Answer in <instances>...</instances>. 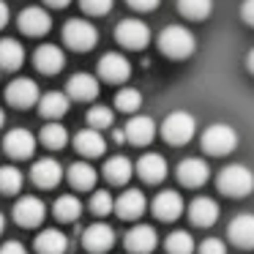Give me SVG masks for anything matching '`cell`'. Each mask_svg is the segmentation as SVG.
<instances>
[{
	"label": "cell",
	"instance_id": "obj_15",
	"mask_svg": "<svg viewBox=\"0 0 254 254\" xmlns=\"http://www.w3.org/2000/svg\"><path fill=\"white\" fill-rule=\"evenodd\" d=\"M145 208H148V202H145V194L139 191V189H128V191H123L121 197L115 199V213L126 221L139 219V216L145 213Z\"/></svg>",
	"mask_w": 254,
	"mask_h": 254
},
{
	"label": "cell",
	"instance_id": "obj_47",
	"mask_svg": "<svg viewBox=\"0 0 254 254\" xmlns=\"http://www.w3.org/2000/svg\"><path fill=\"white\" fill-rule=\"evenodd\" d=\"M3 121H6V115H3V110H0V128H3Z\"/></svg>",
	"mask_w": 254,
	"mask_h": 254
},
{
	"label": "cell",
	"instance_id": "obj_18",
	"mask_svg": "<svg viewBox=\"0 0 254 254\" xmlns=\"http://www.w3.org/2000/svg\"><path fill=\"white\" fill-rule=\"evenodd\" d=\"M50 28H52V19L44 8L30 6L19 14V30H22L25 36H44Z\"/></svg>",
	"mask_w": 254,
	"mask_h": 254
},
{
	"label": "cell",
	"instance_id": "obj_35",
	"mask_svg": "<svg viewBox=\"0 0 254 254\" xmlns=\"http://www.w3.org/2000/svg\"><path fill=\"white\" fill-rule=\"evenodd\" d=\"M139 104H142V93H139V90H134V88L118 90L115 107H118L121 112H134V110H139Z\"/></svg>",
	"mask_w": 254,
	"mask_h": 254
},
{
	"label": "cell",
	"instance_id": "obj_14",
	"mask_svg": "<svg viewBox=\"0 0 254 254\" xmlns=\"http://www.w3.org/2000/svg\"><path fill=\"white\" fill-rule=\"evenodd\" d=\"M74 148L85 156V159H96V156H104L107 150V139L101 137V128H82V131L74 134Z\"/></svg>",
	"mask_w": 254,
	"mask_h": 254
},
{
	"label": "cell",
	"instance_id": "obj_27",
	"mask_svg": "<svg viewBox=\"0 0 254 254\" xmlns=\"http://www.w3.org/2000/svg\"><path fill=\"white\" fill-rule=\"evenodd\" d=\"M134 175V164L131 159H126V156H112V159H107L104 164V178L110 183H115V186H123V183H128Z\"/></svg>",
	"mask_w": 254,
	"mask_h": 254
},
{
	"label": "cell",
	"instance_id": "obj_16",
	"mask_svg": "<svg viewBox=\"0 0 254 254\" xmlns=\"http://www.w3.org/2000/svg\"><path fill=\"white\" fill-rule=\"evenodd\" d=\"M30 178L39 189H55L63 181V167L55 159H39L30 170Z\"/></svg>",
	"mask_w": 254,
	"mask_h": 254
},
{
	"label": "cell",
	"instance_id": "obj_29",
	"mask_svg": "<svg viewBox=\"0 0 254 254\" xmlns=\"http://www.w3.org/2000/svg\"><path fill=\"white\" fill-rule=\"evenodd\" d=\"M68 183H71L74 189H79V191H90L93 183H96V170L88 161H74V164L68 167Z\"/></svg>",
	"mask_w": 254,
	"mask_h": 254
},
{
	"label": "cell",
	"instance_id": "obj_42",
	"mask_svg": "<svg viewBox=\"0 0 254 254\" xmlns=\"http://www.w3.org/2000/svg\"><path fill=\"white\" fill-rule=\"evenodd\" d=\"M241 17H243V22L254 25V0H243V6H241Z\"/></svg>",
	"mask_w": 254,
	"mask_h": 254
},
{
	"label": "cell",
	"instance_id": "obj_6",
	"mask_svg": "<svg viewBox=\"0 0 254 254\" xmlns=\"http://www.w3.org/2000/svg\"><path fill=\"white\" fill-rule=\"evenodd\" d=\"M115 39L126 50H145L150 41V28L139 19H123L115 28Z\"/></svg>",
	"mask_w": 254,
	"mask_h": 254
},
{
	"label": "cell",
	"instance_id": "obj_36",
	"mask_svg": "<svg viewBox=\"0 0 254 254\" xmlns=\"http://www.w3.org/2000/svg\"><path fill=\"white\" fill-rule=\"evenodd\" d=\"M90 210H93L96 216H107L115 210V199H112L110 191H104V189H99V191H93V197H90Z\"/></svg>",
	"mask_w": 254,
	"mask_h": 254
},
{
	"label": "cell",
	"instance_id": "obj_10",
	"mask_svg": "<svg viewBox=\"0 0 254 254\" xmlns=\"http://www.w3.org/2000/svg\"><path fill=\"white\" fill-rule=\"evenodd\" d=\"M44 216H47V205L39 197L28 194V197L17 199V205H14V221L19 227H39L44 221Z\"/></svg>",
	"mask_w": 254,
	"mask_h": 254
},
{
	"label": "cell",
	"instance_id": "obj_5",
	"mask_svg": "<svg viewBox=\"0 0 254 254\" xmlns=\"http://www.w3.org/2000/svg\"><path fill=\"white\" fill-rule=\"evenodd\" d=\"M194 131H197V121H194V115H189V112H170L167 115V121L161 123V134H164V139L170 145H186L189 139L194 137Z\"/></svg>",
	"mask_w": 254,
	"mask_h": 254
},
{
	"label": "cell",
	"instance_id": "obj_37",
	"mask_svg": "<svg viewBox=\"0 0 254 254\" xmlns=\"http://www.w3.org/2000/svg\"><path fill=\"white\" fill-rule=\"evenodd\" d=\"M112 118H115V115H112V110H110V107H90V112H88V123H90V126H93V128H110L112 126Z\"/></svg>",
	"mask_w": 254,
	"mask_h": 254
},
{
	"label": "cell",
	"instance_id": "obj_13",
	"mask_svg": "<svg viewBox=\"0 0 254 254\" xmlns=\"http://www.w3.org/2000/svg\"><path fill=\"white\" fill-rule=\"evenodd\" d=\"M153 216L161 221H175L178 216L183 213V199L178 191H172V189H167V191H159L153 197Z\"/></svg>",
	"mask_w": 254,
	"mask_h": 254
},
{
	"label": "cell",
	"instance_id": "obj_7",
	"mask_svg": "<svg viewBox=\"0 0 254 254\" xmlns=\"http://www.w3.org/2000/svg\"><path fill=\"white\" fill-rule=\"evenodd\" d=\"M6 99H8V104L17 107V110H28L36 101H41V93H39V85H36L33 79L19 77L6 88Z\"/></svg>",
	"mask_w": 254,
	"mask_h": 254
},
{
	"label": "cell",
	"instance_id": "obj_28",
	"mask_svg": "<svg viewBox=\"0 0 254 254\" xmlns=\"http://www.w3.org/2000/svg\"><path fill=\"white\" fill-rule=\"evenodd\" d=\"M25 63V50L14 39H0V68L3 71H17Z\"/></svg>",
	"mask_w": 254,
	"mask_h": 254
},
{
	"label": "cell",
	"instance_id": "obj_40",
	"mask_svg": "<svg viewBox=\"0 0 254 254\" xmlns=\"http://www.w3.org/2000/svg\"><path fill=\"white\" fill-rule=\"evenodd\" d=\"M0 254H28V249H25L19 241H6L3 246H0Z\"/></svg>",
	"mask_w": 254,
	"mask_h": 254
},
{
	"label": "cell",
	"instance_id": "obj_11",
	"mask_svg": "<svg viewBox=\"0 0 254 254\" xmlns=\"http://www.w3.org/2000/svg\"><path fill=\"white\" fill-rule=\"evenodd\" d=\"M123 243H126V249L131 254H150L159 246V235H156V230L150 224H134L131 230L126 232Z\"/></svg>",
	"mask_w": 254,
	"mask_h": 254
},
{
	"label": "cell",
	"instance_id": "obj_24",
	"mask_svg": "<svg viewBox=\"0 0 254 254\" xmlns=\"http://www.w3.org/2000/svg\"><path fill=\"white\" fill-rule=\"evenodd\" d=\"M33 246L39 254H66L68 252V238H66V232L55 230V227H47V230L39 232Z\"/></svg>",
	"mask_w": 254,
	"mask_h": 254
},
{
	"label": "cell",
	"instance_id": "obj_45",
	"mask_svg": "<svg viewBox=\"0 0 254 254\" xmlns=\"http://www.w3.org/2000/svg\"><path fill=\"white\" fill-rule=\"evenodd\" d=\"M246 66H249V71H252V74H254V50H252V52H249V58H246Z\"/></svg>",
	"mask_w": 254,
	"mask_h": 254
},
{
	"label": "cell",
	"instance_id": "obj_34",
	"mask_svg": "<svg viewBox=\"0 0 254 254\" xmlns=\"http://www.w3.org/2000/svg\"><path fill=\"white\" fill-rule=\"evenodd\" d=\"M22 172L17 170L14 164L0 167V194H17L22 189Z\"/></svg>",
	"mask_w": 254,
	"mask_h": 254
},
{
	"label": "cell",
	"instance_id": "obj_43",
	"mask_svg": "<svg viewBox=\"0 0 254 254\" xmlns=\"http://www.w3.org/2000/svg\"><path fill=\"white\" fill-rule=\"evenodd\" d=\"M6 22H8V6L0 0V28H6Z\"/></svg>",
	"mask_w": 254,
	"mask_h": 254
},
{
	"label": "cell",
	"instance_id": "obj_33",
	"mask_svg": "<svg viewBox=\"0 0 254 254\" xmlns=\"http://www.w3.org/2000/svg\"><path fill=\"white\" fill-rule=\"evenodd\" d=\"M178 11L189 19H205L213 11V0H178Z\"/></svg>",
	"mask_w": 254,
	"mask_h": 254
},
{
	"label": "cell",
	"instance_id": "obj_19",
	"mask_svg": "<svg viewBox=\"0 0 254 254\" xmlns=\"http://www.w3.org/2000/svg\"><path fill=\"white\" fill-rule=\"evenodd\" d=\"M208 175H210V167L205 164L202 159H183L181 164H178V181L189 189L202 186V183L208 181Z\"/></svg>",
	"mask_w": 254,
	"mask_h": 254
},
{
	"label": "cell",
	"instance_id": "obj_9",
	"mask_svg": "<svg viewBox=\"0 0 254 254\" xmlns=\"http://www.w3.org/2000/svg\"><path fill=\"white\" fill-rule=\"evenodd\" d=\"M99 74L104 82H126L128 77H131V63H128L126 55H121V52H110V55H104L99 61Z\"/></svg>",
	"mask_w": 254,
	"mask_h": 254
},
{
	"label": "cell",
	"instance_id": "obj_46",
	"mask_svg": "<svg viewBox=\"0 0 254 254\" xmlns=\"http://www.w3.org/2000/svg\"><path fill=\"white\" fill-rule=\"evenodd\" d=\"M3 227H6V216L0 213V232H3Z\"/></svg>",
	"mask_w": 254,
	"mask_h": 254
},
{
	"label": "cell",
	"instance_id": "obj_4",
	"mask_svg": "<svg viewBox=\"0 0 254 254\" xmlns=\"http://www.w3.org/2000/svg\"><path fill=\"white\" fill-rule=\"evenodd\" d=\"M63 41H66V47L74 52H88L96 47L99 33H96V28L88 19H68V22L63 25Z\"/></svg>",
	"mask_w": 254,
	"mask_h": 254
},
{
	"label": "cell",
	"instance_id": "obj_31",
	"mask_svg": "<svg viewBox=\"0 0 254 254\" xmlns=\"http://www.w3.org/2000/svg\"><path fill=\"white\" fill-rule=\"evenodd\" d=\"M55 216L61 221H77L79 216H82V202H79L74 194H63V197L55 199Z\"/></svg>",
	"mask_w": 254,
	"mask_h": 254
},
{
	"label": "cell",
	"instance_id": "obj_3",
	"mask_svg": "<svg viewBox=\"0 0 254 254\" xmlns=\"http://www.w3.org/2000/svg\"><path fill=\"white\" fill-rule=\"evenodd\" d=\"M238 148V134L227 123H213L202 134V150L210 156H227Z\"/></svg>",
	"mask_w": 254,
	"mask_h": 254
},
{
	"label": "cell",
	"instance_id": "obj_22",
	"mask_svg": "<svg viewBox=\"0 0 254 254\" xmlns=\"http://www.w3.org/2000/svg\"><path fill=\"white\" fill-rule=\"evenodd\" d=\"M137 175L145 183H161L167 178V159L161 153H145L137 161Z\"/></svg>",
	"mask_w": 254,
	"mask_h": 254
},
{
	"label": "cell",
	"instance_id": "obj_21",
	"mask_svg": "<svg viewBox=\"0 0 254 254\" xmlns=\"http://www.w3.org/2000/svg\"><path fill=\"white\" fill-rule=\"evenodd\" d=\"M189 219L197 227H213L219 221V202L210 197H197L189 205Z\"/></svg>",
	"mask_w": 254,
	"mask_h": 254
},
{
	"label": "cell",
	"instance_id": "obj_2",
	"mask_svg": "<svg viewBox=\"0 0 254 254\" xmlns=\"http://www.w3.org/2000/svg\"><path fill=\"white\" fill-rule=\"evenodd\" d=\"M216 186L227 197H246V194L254 191V172L243 164H230L219 172Z\"/></svg>",
	"mask_w": 254,
	"mask_h": 254
},
{
	"label": "cell",
	"instance_id": "obj_8",
	"mask_svg": "<svg viewBox=\"0 0 254 254\" xmlns=\"http://www.w3.org/2000/svg\"><path fill=\"white\" fill-rule=\"evenodd\" d=\"M82 246L88 249L90 254H104L115 246V230L104 221H96L88 230L82 232Z\"/></svg>",
	"mask_w": 254,
	"mask_h": 254
},
{
	"label": "cell",
	"instance_id": "obj_12",
	"mask_svg": "<svg viewBox=\"0 0 254 254\" xmlns=\"http://www.w3.org/2000/svg\"><path fill=\"white\" fill-rule=\"evenodd\" d=\"M3 148L11 159H30L36 150V137L28 131V128H11L3 139Z\"/></svg>",
	"mask_w": 254,
	"mask_h": 254
},
{
	"label": "cell",
	"instance_id": "obj_38",
	"mask_svg": "<svg viewBox=\"0 0 254 254\" xmlns=\"http://www.w3.org/2000/svg\"><path fill=\"white\" fill-rule=\"evenodd\" d=\"M79 6H82V11H85V14H93V17H104V14H110L112 0H79Z\"/></svg>",
	"mask_w": 254,
	"mask_h": 254
},
{
	"label": "cell",
	"instance_id": "obj_30",
	"mask_svg": "<svg viewBox=\"0 0 254 254\" xmlns=\"http://www.w3.org/2000/svg\"><path fill=\"white\" fill-rule=\"evenodd\" d=\"M39 139H41L44 148L61 150V148H66V142H68V131H66V126H61L58 121H52V123H47V126L41 128Z\"/></svg>",
	"mask_w": 254,
	"mask_h": 254
},
{
	"label": "cell",
	"instance_id": "obj_32",
	"mask_svg": "<svg viewBox=\"0 0 254 254\" xmlns=\"http://www.w3.org/2000/svg\"><path fill=\"white\" fill-rule=\"evenodd\" d=\"M164 249H167V254H194V238H191V232H186V230L170 232V235H167V241H164Z\"/></svg>",
	"mask_w": 254,
	"mask_h": 254
},
{
	"label": "cell",
	"instance_id": "obj_41",
	"mask_svg": "<svg viewBox=\"0 0 254 254\" xmlns=\"http://www.w3.org/2000/svg\"><path fill=\"white\" fill-rule=\"evenodd\" d=\"M131 8H137V11H153L156 6H159V0H126Z\"/></svg>",
	"mask_w": 254,
	"mask_h": 254
},
{
	"label": "cell",
	"instance_id": "obj_26",
	"mask_svg": "<svg viewBox=\"0 0 254 254\" xmlns=\"http://www.w3.org/2000/svg\"><path fill=\"white\" fill-rule=\"evenodd\" d=\"M68 99H71L68 93H61V90H50V93L41 96L39 112H41L44 118H50V121H58V118H63V115L68 112Z\"/></svg>",
	"mask_w": 254,
	"mask_h": 254
},
{
	"label": "cell",
	"instance_id": "obj_39",
	"mask_svg": "<svg viewBox=\"0 0 254 254\" xmlns=\"http://www.w3.org/2000/svg\"><path fill=\"white\" fill-rule=\"evenodd\" d=\"M199 254H227V246L219 238H205V241L199 243Z\"/></svg>",
	"mask_w": 254,
	"mask_h": 254
},
{
	"label": "cell",
	"instance_id": "obj_44",
	"mask_svg": "<svg viewBox=\"0 0 254 254\" xmlns=\"http://www.w3.org/2000/svg\"><path fill=\"white\" fill-rule=\"evenodd\" d=\"M47 6H52V8H63V6H68L71 0H44Z\"/></svg>",
	"mask_w": 254,
	"mask_h": 254
},
{
	"label": "cell",
	"instance_id": "obj_1",
	"mask_svg": "<svg viewBox=\"0 0 254 254\" xmlns=\"http://www.w3.org/2000/svg\"><path fill=\"white\" fill-rule=\"evenodd\" d=\"M159 50L164 52L172 61H186L194 55L197 50V39H194L191 30H186L183 25H170V28L161 30L159 36Z\"/></svg>",
	"mask_w": 254,
	"mask_h": 254
},
{
	"label": "cell",
	"instance_id": "obj_25",
	"mask_svg": "<svg viewBox=\"0 0 254 254\" xmlns=\"http://www.w3.org/2000/svg\"><path fill=\"white\" fill-rule=\"evenodd\" d=\"M156 137V123L150 121L148 115H139V118H131V121L126 123V139L131 145H150Z\"/></svg>",
	"mask_w": 254,
	"mask_h": 254
},
{
	"label": "cell",
	"instance_id": "obj_17",
	"mask_svg": "<svg viewBox=\"0 0 254 254\" xmlns=\"http://www.w3.org/2000/svg\"><path fill=\"white\" fill-rule=\"evenodd\" d=\"M230 241L238 249H254V213H241L230 221Z\"/></svg>",
	"mask_w": 254,
	"mask_h": 254
},
{
	"label": "cell",
	"instance_id": "obj_23",
	"mask_svg": "<svg viewBox=\"0 0 254 254\" xmlns=\"http://www.w3.org/2000/svg\"><path fill=\"white\" fill-rule=\"evenodd\" d=\"M66 93L74 101H93L99 96V82H96L93 74H74L66 82Z\"/></svg>",
	"mask_w": 254,
	"mask_h": 254
},
{
	"label": "cell",
	"instance_id": "obj_20",
	"mask_svg": "<svg viewBox=\"0 0 254 254\" xmlns=\"http://www.w3.org/2000/svg\"><path fill=\"white\" fill-rule=\"evenodd\" d=\"M33 63L41 74H58L66 66V55H63V50L55 44H41L33 55Z\"/></svg>",
	"mask_w": 254,
	"mask_h": 254
}]
</instances>
